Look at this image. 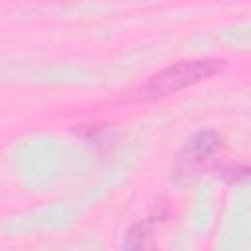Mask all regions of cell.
I'll return each mask as SVG.
<instances>
[{"mask_svg": "<svg viewBox=\"0 0 251 251\" xmlns=\"http://www.w3.org/2000/svg\"><path fill=\"white\" fill-rule=\"evenodd\" d=\"M222 139L216 131H200L182 147V151L176 155V161L173 165V173L178 178H190L194 176L202 165L212 159V155L220 149Z\"/></svg>", "mask_w": 251, "mask_h": 251, "instance_id": "7a4b0ae2", "label": "cell"}, {"mask_svg": "<svg viewBox=\"0 0 251 251\" xmlns=\"http://www.w3.org/2000/svg\"><path fill=\"white\" fill-rule=\"evenodd\" d=\"M222 71V61L214 59H190L169 65L155 75L147 76L143 82L135 84L126 92L127 102H151L175 94L186 86H192L200 80H206Z\"/></svg>", "mask_w": 251, "mask_h": 251, "instance_id": "6da1fadb", "label": "cell"}, {"mask_svg": "<svg viewBox=\"0 0 251 251\" xmlns=\"http://www.w3.org/2000/svg\"><path fill=\"white\" fill-rule=\"evenodd\" d=\"M124 249L126 251H153L151 237H149L147 227L143 224H137L127 231L126 241H124Z\"/></svg>", "mask_w": 251, "mask_h": 251, "instance_id": "3957f363", "label": "cell"}]
</instances>
